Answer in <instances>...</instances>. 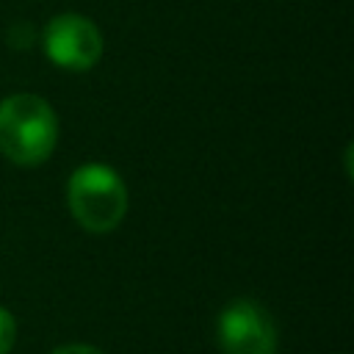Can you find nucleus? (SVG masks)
<instances>
[{
	"label": "nucleus",
	"instance_id": "5",
	"mask_svg": "<svg viewBox=\"0 0 354 354\" xmlns=\"http://www.w3.org/2000/svg\"><path fill=\"white\" fill-rule=\"evenodd\" d=\"M14 337H17V321L6 307H0V354L11 351Z\"/></svg>",
	"mask_w": 354,
	"mask_h": 354
},
{
	"label": "nucleus",
	"instance_id": "4",
	"mask_svg": "<svg viewBox=\"0 0 354 354\" xmlns=\"http://www.w3.org/2000/svg\"><path fill=\"white\" fill-rule=\"evenodd\" d=\"M44 53L53 64L83 72L102 55V36L97 25L80 14H61L44 28Z\"/></svg>",
	"mask_w": 354,
	"mask_h": 354
},
{
	"label": "nucleus",
	"instance_id": "2",
	"mask_svg": "<svg viewBox=\"0 0 354 354\" xmlns=\"http://www.w3.org/2000/svg\"><path fill=\"white\" fill-rule=\"evenodd\" d=\"M66 202L77 224L88 232H111L127 213V188L105 163H83L72 171Z\"/></svg>",
	"mask_w": 354,
	"mask_h": 354
},
{
	"label": "nucleus",
	"instance_id": "1",
	"mask_svg": "<svg viewBox=\"0 0 354 354\" xmlns=\"http://www.w3.org/2000/svg\"><path fill=\"white\" fill-rule=\"evenodd\" d=\"M58 141V119L47 100L11 94L0 102V152L17 166L44 163Z\"/></svg>",
	"mask_w": 354,
	"mask_h": 354
},
{
	"label": "nucleus",
	"instance_id": "3",
	"mask_svg": "<svg viewBox=\"0 0 354 354\" xmlns=\"http://www.w3.org/2000/svg\"><path fill=\"white\" fill-rule=\"evenodd\" d=\"M216 340L224 354H274L277 326L260 304L235 299L218 315Z\"/></svg>",
	"mask_w": 354,
	"mask_h": 354
},
{
	"label": "nucleus",
	"instance_id": "6",
	"mask_svg": "<svg viewBox=\"0 0 354 354\" xmlns=\"http://www.w3.org/2000/svg\"><path fill=\"white\" fill-rule=\"evenodd\" d=\"M53 354H102L100 348H94V346H83V343H69V346H61V348H55Z\"/></svg>",
	"mask_w": 354,
	"mask_h": 354
}]
</instances>
